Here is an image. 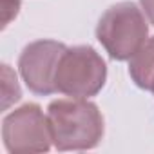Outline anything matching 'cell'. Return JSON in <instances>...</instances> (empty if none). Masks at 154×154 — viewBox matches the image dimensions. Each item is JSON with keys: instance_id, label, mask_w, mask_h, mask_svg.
Masks as SVG:
<instances>
[{"instance_id": "obj_1", "label": "cell", "mask_w": 154, "mask_h": 154, "mask_svg": "<svg viewBox=\"0 0 154 154\" xmlns=\"http://www.w3.org/2000/svg\"><path fill=\"white\" fill-rule=\"evenodd\" d=\"M47 120L53 141L62 150L94 147L103 132V122L98 109L82 100H60L51 103Z\"/></svg>"}, {"instance_id": "obj_2", "label": "cell", "mask_w": 154, "mask_h": 154, "mask_svg": "<svg viewBox=\"0 0 154 154\" xmlns=\"http://www.w3.org/2000/svg\"><path fill=\"white\" fill-rule=\"evenodd\" d=\"M147 26L134 4H118L111 8L98 26V38L112 58L127 60L143 45Z\"/></svg>"}, {"instance_id": "obj_3", "label": "cell", "mask_w": 154, "mask_h": 154, "mask_svg": "<svg viewBox=\"0 0 154 154\" xmlns=\"http://www.w3.org/2000/svg\"><path fill=\"white\" fill-rule=\"evenodd\" d=\"M103 60L89 47H76L65 51L56 71V91L74 98H85L103 85Z\"/></svg>"}, {"instance_id": "obj_4", "label": "cell", "mask_w": 154, "mask_h": 154, "mask_svg": "<svg viewBox=\"0 0 154 154\" xmlns=\"http://www.w3.org/2000/svg\"><path fill=\"white\" fill-rule=\"evenodd\" d=\"M4 140L11 152H40L49 149V120L36 105H26L4 122Z\"/></svg>"}, {"instance_id": "obj_5", "label": "cell", "mask_w": 154, "mask_h": 154, "mask_svg": "<svg viewBox=\"0 0 154 154\" xmlns=\"http://www.w3.org/2000/svg\"><path fill=\"white\" fill-rule=\"evenodd\" d=\"M63 53L65 47L51 40L35 42L26 47L20 58V71L31 91L38 94L56 91V71Z\"/></svg>"}, {"instance_id": "obj_6", "label": "cell", "mask_w": 154, "mask_h": 154, "mask_svg": "<svg viewBox=\"0 0 154 154\" xmlns=\"http://www.w3.org/2000/svg\"><path fill=\"white\" fill-rule=\"evenodd\" d=\"M131 74L140 87L154 91V38L140 47L131 63Z\"/></svg>"}, {"instance_id": "obj_7", "label": "cell", "mask_w": 154, "mask_h": 154, "mask_svg": "<svg viewBox=\"0 0 154 154\" xmlns=\"http://www.w3.org/2000/svg\"><path fill=\"white\" fill-rule=\"evenodd\" d=\"M141 4H143V9H145L147 17L154 24V0H141Z\"/></svg>"}]
</instances>
